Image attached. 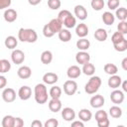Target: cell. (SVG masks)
<instances>
[{"mask_svg":"<svg viewBox=\"0 0 127 127\" xmlns=\"http://www.w3.org/2000/svg\"><path fill=\"white\" fill-rule=\"evenodd\" d=\"M18 40L23 43H35L38 40V34L34 29L20 28L18 31Z\"/></svg>","mask_w":127,"mask_h":127,"instance_id":"cell-1","label":"cell"},{"mask_svg":"<svg viewBox=\"0 0 127 127\" xmlns=\"http://www.w3.org/2000/svg\"><path fill=\"white\" fill-rule=\"evenodd\" d=\"M34 97L37 103L39 104H45L48 101V90L45 83H38L36 84L34 88Z\"/></svg>","mask_w":127,"mask_h":127,"instance_id":"cell-2","label":"cell"},{"mask_svg":"<svg viewBox=\"0 0 127 127\" xmlns=\"http://www.w3.org/2000/svg\"><path fill=\"white\" fill-rule=\"evenodd\" d=\"M101 78L97 75H91V77L89 78V80L86 82L85 86H84V90L87 94H94L95 92H97V90L99 89L100 85H101Z\"/></svg>","mask_w":127,"mask_h":127,"instance_id":"cell-3","label":"cell"},{"mask_svg":"<svg viewBox=\"0 0 127 127\" xmlns=\"http://www.w3.org/2000/svg\"><path fill=\"white\" fill-rule=\"evenodd\" d=\"M77 91V83L73 79H68L64 83V92L66 95H73Z\"/></svg>","mask_w":127,"mask_h":127,"instance_id":"cell-4","label":"cell"},{"mask_svg":"<svg viewBox=\"0 0 127 127\" xmlns=\"http://www.w3.org/2000/svg\"><path fill=\"white\" fill-rule=\"evenodd\" d=\"M2 99L7 103L13 102L16 99V91L11 87L4 88V90L2 91Z\"/></svg>","mask_w":127,"mask_h":127,"instance_id":"cell-5","label":"cell"},{"mask_svg":"<svg viewBox=\"0 0 127 127\" xmlns=\"http://www.w3.org/2000/svg\"><path fill=\"white\" fill-rule=\"evenodd\" d=\"M124 98H125V95H124V92L122 90H118L117 88L114 89L111 93H110V100L116 104V105H119L121 104L123 101H124Z\"/></svg>","mask_w":127,"mask_h":127,"instance_id":"cell-6","label":"cell"},{"mask_svg":"<svg viewBox=\"0 0 127 127\" xmlns=\"http://www.w3.org/2000/svg\"><path fill=\"white\" fill-rule=\"evenodd\" d=\"M11 60L13 62V64H23V62L25 61V54L23 51L18 50V49H14L12 54H11Z\"/></svg>","mask_w":127,"mask_h":127,"instance_id":"cell-7","label":"cell"},{"mask_svg":"<svg viewBox=\"0 0 127 127\" xmlns=\"http://www.w3.org/2000/svg\"><path fill=\"white\" fill-rule=\"evenodd\" d=\"M104 102H105V99L101 94H95L89 100V103L93 108H101L104 105Z\"/></svg>","mask_w":127,"mask_h":127,"instance_id":"cell-8","label":"cell"},{"mask_svg":"<svg viewBox=\"0 0 127 127\" xmlns=\"http://www.w3.org/2000/svg\"><path fill=\"white\" fill-rule=\"evenodd\" d=\"M18 96L21 100H28L32 96V89L28 85H23L18 90Z\"/></svg>","mask_w":127,"mask_h":127,"instance_id":"cell-9","label":"cell"},{"mask_svg":"<svg viewBox=\"0 0 127 127\" xmlns=\"http://www.w3.org/2000/svg\"><path fill=\"white\" fill-rule=\"evenodd\" d=\"M62 117L64 120L70 122L75 118V111L71 107H64L62 109Z\"/></svg>","mask_w":127,"mask_h":127,"instance_id":"cell-10","label":"cell"},{"mask_svg":"<svg viewBox=\"0 0 127 127\" xmlns=\"http://www.w3.org/2000/svg\"><path fill=\"white\" fill-rule=\"evenodd\" d=\"M74 15L77 19L81 20V21H84L86 18H87V10L85 9L84 6L82 5H75L74 6Z\"/></svg>","mask_w":127,"mask_h":127,"instance_id":"cell-11","label":"cell"},{"mask_svg":"<svg viewBox=\"0 0 127 127\" xmlns=\"http://www.w3.org/2000/svg\"><path fill=\"white\" fill-rule=\"evenodd\" d=\"M48 25H49L50 29L53 31L54 34L59 33V32L63 29V22H62L59 18H54V19H52V20L48 23Z\"/></svg>","mask_w":127,"mask_h":127,"instance_id":"cell-12","label":"cell"},{"mask_svg":"<svg viewBox=\"0 0 127 127\" xmlns=\"http://www.w3.org/2000/svg\"><path fill=\"white\" fill-rule=\"evenodd\" d=\"M75 61L77 64L82 65V64H84L90 61V56L86 51H79L75 55Z\"/></svg>","mask_w":127,"mask_h":127,"instance_id":"cell-13","label":"cell"},{"mask_svg":"<svg viewBox=\"0 0 127 127\" xmlns=\"http://www.w3.org/2000/svg\"><path fill=\"white\" fill-rule=\"evenodd\" d=\"M4 20L7 22V23H13L14 21H16L17 17H18V14L16 12V10L12 9V8H7L4 12Z\"/></svg>","mask_w":127,"mask_h":127,"instance_id":"cell-14","label":"cell"},{"mask_svg":"<svg viewBox=\"0 0 127 127\" xmlns=\"http://www.w3.org/2000/svg\"><path fill=\"white\" fill-rule=\"evenodd\" d=\"M81 74V69L77 65H70L66 70V75L70 79H75Z\"/></svg>","mask_w":127,"mask_h":127,"instance_id":"cell-15","label":"cell"},{"mask_svg":"<svg viewBox=\"0 0 127 127\" xmlns=\"http://www.w3.org/2000/svg\"><path fill=\"white\" fill-rule=\"evenodd\" d=\"M17 74L20 78L22 79H27L29 77H31L32 75V69L30 68V66L28 65H22L18 68L17 70Z\"/></svg>","mask_w":127,"mask_h":127,"instance_id":"cell-16","label":"cell"},{"mask_svg":"<svg viewBox=\"0 0 127 127\" xmlns=\"http://www.w3.org/2000/svg\"><path fill=\"white\" fill-rule=\"evenodd\" d=\"M59 80V76L55 72H46L43 75V81L45 84H55Z\"/></svg>","mask_w":127,"mask_h":127,"instance_id":"cell-17","label":"cell"},{"mask_svg":"<svg viewBox=\"0 0 127 127\" xmlns=\"http://www.w3.org/2000/svg\"><path fill=\"white\" fill-rule=\"evenodd\" d=\"M122 82V78L121 76L117 75V74H113V75H110V77L108 78V81H107V84L110 88H113V89H116L120 86Z\"/></svg>","mask_w":127,"mask_h":127,"instance_id":"cell-18","label":"cell"},{"mask_svg":"<svg viewBox=\"0 0 127 127\" xmlns=\"http://www.w3.org/2000/svg\"><path fill=\"white\" fill-rule=\"evenodd\" d=\"M48 106L52 112L57 113L62 109V101L60 100V98H51L48 103Z\"/></svg>","mask_w":127,"mask_h":127,"instance_id":"cell-19","label":"cell"},{"mask_svg":"<svg viewBox=\"0 0 127 127\" xmlns=\"http://www.w3.org/2000/svg\"><path fill=\"white\" fill-rule=\"evenodd\" d=\"M75 34L79 38H85L88 35V27H87V25L84 24V23L77 24L75 26Z\"/></svg>","mask_w":127,"mask_h":127,"instance_id":"cell-20","label":"cell"},{"mask_svg":"<svg viewBox=\"0 0 127 127\" xmlns=\"http://www.w3.org/2000/svg\"><path fill=\"white\" fill-rule=\"evenodd\" d=\"M78 118L79 120H81L82 122H88L91 118H92V113L89 109L87 108H82L79 110L78 112Z\"/></svg>","mask_w":127,"mask_h":127,"instance_id":"cell-21","label":"cell"},{"mask_svg":"<svg viewBox=\"0 0 127 127\" xmlns=\"http://www.w3.org/2000/svg\"><path fill=\"white\" fill-rule=\"evenodd\" d=\"M107 37H108L107 31L105 29H103V28H98L94 32V38L98 42H104V41H106L107 40Z\"/></svg>","mask_w":127,"mask_h":127,"instance_id":"cell-22","label":"cell"},{"mask_svg":"<svg viewBox=\"0 0 127 127\" xmlns=\"http://www.w3.org/2000/svg\"><path fill=\"white\" fill-rule=\"evenodd\" d=\"M4 45H5V47L7 49L14 50L18 45V40L14 36H8L4 41Z\"/></svg>","mask_w":127,"mask_h":127,"instance_id":"cell-23","label":"cell"},{"mask_svg":"<svg viewBox=\"0 0 127 127\" xmlns=\"http://www.w3.org/2000/svg\"><path fill=\"white\" fill-rule=\"evenodd\" d=\"M59 39L64 42V43H67L71 40V33L68 31V29H62L59 33Z\"/></svg>","mask_w":127,"mask_h":127,"instance_id":"cell-24","label":"cell"},{"mask_svg":"<svg viewBox=\"0 0 127 127\" xmlns=\"http://www.w3.org/2000/svg\"><path fill=\"white\" fill-rule=\"evenodd\" d=\"M81 72H83L85 75H93L95 72V66L93 64H90L89 62L82 64V68H81Z\"/></svg>","mask_w":127,"mask_h":127,"instance_id":"cell-25","label":"cell"},{"mask_svg":"<svg viewBox=\"0 0 127 127\" xmlns=\"http://www.w3.org/2000/svg\"><path fill=\"white\" fill-rule=\"evenodd\" d=\"M102 21H103V23H104L105 25L110 26V25L114 24V21H115V16H114V15H113L111 12L106 11V12H104V13L102 14Z\"/></svg>","mask_w":127,"mask_h":127,"instance_id":"cell-26","label":"cell"},{"mask_svg":"<svg viewBox=\"0 0 127 127\" xmlns=\"http://www.w3.org/2000/svg\"><path fill=\"white\" fill-rule=\"evenodd\" d=\"M90 47V42L85 38H80L76 42V48L79 51H87Z\"/></svg>","mask_w":127,"mask_h":127,"instance_id":"cell-27","label":"cell"},{"mask_svg":"<svg viewBox=\"0 0 127 127\" xmlns=\"http://www.w3.org/2000/svg\"><path fill=\"white\" fill-rule=\"evenodd\" d=\"M63 25L66 28V29H71L73 27H75L76 25V19L74 16H72L71 14L68 15L64 21H63Z\"/></svg>","mask_w":127,"mask_h":127,"instance_id":"cell-28","label":"cell"},{"mask_svg":"<svg viewBox=\"0 0 127 127\" xmlns=\"http://www.w3.org/2000/svg\"><path fill=\"white\" fill-rule=\"evenodd\" d=\"M53 61V53L51 51H44L41 54V62L44 64H50Z\"/></svg>","mask_w":127,"mask_h":127,"instance_id":"cell-29","label":"cell"},{"mask_svg":"<svg viewBox=\"0 0 127 127\" xmlns=\"http://www.w3.org/2000/svg\"><path fill=\"white\" fill-rule=\"evenodd\" d=\"M109 115L112 117V118H120L122 116V109L118 106V105H113L109 108Z\"/></svg>","mask_w":127,"mask_h":127,"instance_id":"cell-30","label":"cell"},{"mask_svg":"<svg viewBox=\"0 0 127 127\" xmlns=\"http://www.w3.org/2000/svg\"><path fill=\"white\" fill-rule=\"evenodd\" d=\"M63 93V90L60 86L54 85L51 87L50 91H49V96H51V98H61Z\"/></svg>","mask_w":127,"mask_h":127,"instance_id":"cell-31","label":"cell"},{"mask_svg":"<svg viewBox=\"0 0 127 127\" xmlns=\"http://www.w3.org/2000/svg\"><path fill=\"white\" fill-rule=\"evenodd\" d=\"M14 120L15 117L12 115H5L2 119L1 125L2 127H14Z\"/></svg>","mask_w":127,"mask_h":127,"instance_id":"cell-32","label":"cell"},{"mask_svg":"<svg viewBox=\"0 0 127 127\" xmlns=\"http://www.w3.org/2000/svg\"><path fill=\"white\" fill-rule=\"evenodd\" d=\"M115 16L117 17V19L119 21H126L127 19V10L125 7H120L116 9L115 12Z\"/></svg>","mask_w":127,"mask_h":127,"instance_id":"cell-33","label":"cell"},{"mask_svg":"<svg viewBox=\"0 0 127 127\" xmlns=\"http://www.w3.org/2000/svg\"><path fill=\"white\" fill-rule=\"evenodd\" d=\"M113 47H114L115 51H117V52H120V53L125 52L127 50V40L123 39L122 41H120L116 44H113Z\"/></svg>","mask_w":127,"mask_h":127,"instance_id":"cell-34","label":"cell"},{"mask_svg":"<svg viewBox=\"0 0 127 127\" xmlns=\"http://www.w3.org/2000/svg\"><path fill=\"white\" fill-rule=\"evenodd\" d=\"M103 68H104L105 73H107V74H109V75L116 74L117 71H118V68H117V66H116L114 64H106Z\"/></svg>","mask_w":127,"mask_h":127,"instance_id":"cell-35","label":"cell"},{"mask_svg":"<svg viewBox=\"0 0 127 127\" xmlns=\"http://www.w3.org/2000/svg\"><path fill=\"white\" fill-rule=\"evenodd\" d=\"M90 5H91V8L93 10L100 11V10H102L104 8L105 2H104V0H91Z\"/></svg>","mask_w":127,"mask_h":127,"instance_id":"cell-36","label":"cell"},{"mask_svg":"<svg viewBox=\"0 0 127 127\" xmlns=\"http://www.w3.org/2000/svg\"><path fill=\"white\" fill-rule=\"evenodd\" d=\"M0 62H1V72L2 73L8 72L11 69V64H10V62L8 60H6V59H2V60H0Z\"/></svg>","mask_w":127,"mask_h":127,"instance_id":"cell-37","label":"cell"},{"mask_svg":"<svg viewBox=\"0 0 127 127\" xmlns=\"http://www.w3.org/2000/svg\"><path fill=\"white\" fill-rule=\"evenodd\" d=\"M62 5L61 0H48V6L52 10H58Z\"/></svg>","mask_w":127,"mask_h":127,"instance_id":"cell-38","label":"cell"},{"mask_svg":"<svg viewBox=\"0 0 127 127\" xmlns=\"http://www.w3.org/2000/svg\"><path fill=\"white\" fill-rule=\"evenodd\" d=\"M117 31L123 35L127 34V22L126 21H120L117 25Z\"/></svg>","mask_w":127,"mask_h":127,"instance_id":"cell-39","label":"cell"},{"mask_svg":"<svg viewBox=\"0 0 127 127\" xmlns=\"http://www.w3.org/2000/svg\"><path fill=\"white\" fill-rule=\"evenodd\" d=\"M123 39H125V38H124V35L121 34V33H119L118 31L115 32V33H113V35H112V37H111V41H112L113 44H116V43L122 41Z\"/></svg>","mask_w":127,"mask_h":127,"instance_id":"cell-40","label":"cell"},{"mask_svg":"<svg viewBox=\"0 0 127 127\" xmlns=\"http://www.w3.org/2000/svg\"><path fill=\"white\" fill-rule=\"evenodd\" d=\"M104 118H108V114L106 111H104L102 109H99L98 111H96V113H95V120L96 121H99V120L104 119Z\"/></svg>","mask_w":127,"mask_h":127,"instance_id":"cell-41","label":"cell"},{"mask_svg":"<svg viewBox=\"0 0 127 127\" xmlns=\"http://www.w3.org/2000/svg\"><path fill=\"white\" fill-rule=\"evenodd\" d=\"M120 1L119 0H108L107 1V7L110 10H116L119 7Z\"/></svg>","mask_w":127,"mask_h":127,"instance_id":"cell-42","label":"cell"},{"mask_svg":"<svg viewBox=\"0 0 127 127\" xmlns=\"http://www.w3.org/2000/svg\"><path fill=\"white\" fill-rule=\"evenodd\" d=\"M59 125V121L56 118H50L44 123V127H57Z\"/></svg>","mask_w":127,"mask_h":127,"instance_id":"cell-43","label":"cell"},{"mask_svg":"<svg viewBox=\"0 0 127 127\" xmlns=\"http://www.w3.org/2000/svg\"><path fill=\"white\" fill-rule=\"evenodd\" d=\"M43 35L46 37V38H52L55 34L53 33V31L50 29V27H49V25L48 24H46L44 27H43Z\"/></svg>","mask_w":127,"mask_h":127,"instance_id":"cell-44","label":"cell"},{"mask_svg":"<svg viewBox=\"0 0 127 127\" xmlns=\"http://www.w3.org/2000/svg\"><path fill=\"white\" fill-rule=\"evenodd\" d=\"M71 13L68 11V10H65V9H64V10H62V11H60V13H59V15H58V18L63 22L68 15H70Z\"/></svg>","mask_w":127,"mask_h":127,"instance_id":"cell-45","label":"cell"},{"mask_svg":"<svg viewBox=\"0 0 127 127\" xmlns=\"http://www.w3.org/2000/svg\"><path fill=\"white\" fill-rule=\"evenodd\" d=\"M12 1L11 0H0V10L9 8L11 6Z\"/></svg>","mask_w":127,"mask_h":127,"instance_id":"cell-46","label":"cell"},{"mask_svg":"<svg viewBox=\"0 0 127 127\" xmlns=\"http://www.w3.org/2000/svg\"><path fill=\"white\" fill-rule=\"evenodd\" d=\"M96 122H97V126L98 127H108L109 124H110L108 118H104V119H101V120L96 121Z\"/></svg>","mask_w":127,"mask_h":127,"instance_id":"cell-47","label":"cell"},{"mask_svg":"<svg viewBox=\"0 0 127 127\" xmlns=\"http://www.w3.org/2000/svg\"><path fill=\"white\" fill-rule=\"evenodd\" d=\"M23 126H24V120L21 117H15L14 127H23Z\"/></svg>","mask_w":127,"mask_h":127,"instance_id":"cell-48","label":"cell"},{"mask_svg":"<svg viewBox=\"0 0 127 127\" xmlns=\"http://www.w3.org/2000/svg\"><path fill=\"white\" fill-rule=\"evenodd\" d=\"M71 127H84V123L81 120H72L71 122Z\"/></svg>","mask_w":127,"mask_h":127,"instance_id":"cell-49","label":"cell"},{"mask_svg":"<svg viewBox=\"0 0 127 127\" xmlns=\"http://www.w3.org/2000/svg\"><path fill=\"white\" fill-rule=\"evenodd\" d=\"M7 84V78L4 75H0V89L4 88Z\"/></svg>","mask_w":127,"mask_h":127,"instance_id":"cell-50","label":"cell"},{"mask_svg":"<svg viewBox=\"0 0 127 127\" xmlns=\"http://www.w3.org/2000/svg\"><path fill=\"white\" fill-rule=\"evenodd\" d=\"M31 126H32V127H43V126H44V124H43V123H42L40 120L35 119L34 121H32Z\"/></svg>","mask_w":127,"mask_h":127,"instance_id":"cell-51","label":"cell"},{"mask_svg":"<svg viewBox=\"0 0 127 127\" xmlns=\"http://www.w3.org/2000/svg\"><path fill=\"white\" fill-rule=\"evenodd\" d=\"M121 65H122V68L124 70H127V58H124L121 62Z\"/></svg>","mask_w":127,"mask_h":127,"instance_id":"cell-52","label":"cell"},{"mask_svg":"<svg viewBox=\"0 0 127 127\" xmlns=\"http://www.w3.org/2000/svg\"><path fill=\"white\" fill-rule=\"evenodd\" d=\"M41 1H42V0H28L29 4H30V5H32V6H36V5L40 4V3H41Z\"/></svg>","mask_w":127,"mask_h":127,"instance_id":"cell-53","label":"cell"},{"mask_svg":"<svg viewBox=\"0 0 127 127\" xmlns=\"http://www.w3.org/2000/svg\"><path fill=\"white\" fill-rule=\"evenodd\" d=\"M120 85L122 86V89H123V91H124V92H126V91H127V81H126V80L122 81Z\"/></svg>","mask_w":127,"mask_h":127,"instance_id":"cell-54","label":"cell"},{"mask_svg":"<svg viewBox=\"0 0 127 127\" xmlns=\"http://www.w3.org/2000/svg\"><path fill=\"white\" fill-rule=\"evenodd\" d=\"M0 72H1V62H0Z\"/></svg>","mask_w":127,"mask_h":127,"instance_id":"cell-55","label":"cell"}]
</instances>
